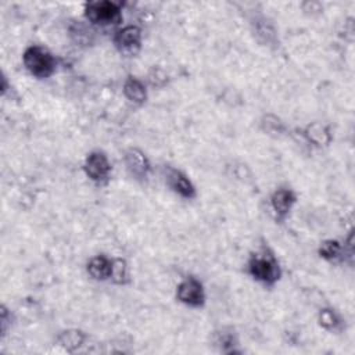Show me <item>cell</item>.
I'll list each match as a JSON object with an SVG mask.
<instances>
[{
    "mask_svg": "<svg viewBox=\"0 0 355 355\" xmlns=\"http://www.w3.org/2000/svg\"><path fill=\"white\" fill-rule=\"evenodd\" d=\"M247 270L254 280L266 287L275 286L282 276L279 261L268 245H262L250 257Z\"/></svg>",
    "mask_w": 355,
    "mask_h": 355,
    "instance_id": "1",
    "label": "cell"
},
{
    "mask_svg": "<svg viewBox=\"0 0 355 355\" xmlns=\"http://www.w3.org/2000/svg\"><path fill=\"white\" fill-rule=\"evenodd\" d=\"M22 62L26 71L37 79H46L51 76L57 67L54 55L47 49L37 44L25 49L22 54Z\"/></svg>",
    "mask_w": 355,
    "mask_h": 355,
    "instance_id": "2",
    "label": "cell"
},
{
    "mask_svg": "<svg viewBox=\"0 0 355 355\" xmlns=\"http://www.w3.org/2000/svg\"><path fill=\"white\" fill-rule=\"evenodd\" d=\"M85 17L94 25H116L122 19V4L111 0L87 1L85 4Z\"/></svg>",
    "mask_w": 355,
    "mask_h": 355,
    "instance_id": "3",
    "label": "cell"
},
{
    "mask_svg": "<svg viewBox=\"0 0 355 355\" xmlns=\"http://www.w3.org/2000/svg\"><path fill=\"white\" fill-rule=\"evenodd\" d=\"M83 171L86 176L94 182L96 184L104 186L108 183L111 172H112V165L108 159V157L103 151H92L86 155L85 162H83Z\"/></svg>",
    "mask_w": 355,
    "mask_h": 355,
    "instance_id": "4",
    "label": "cell"
},
{
    "mask_svg": "<svg viewBox=\"0 0 355 355\" xmlns=\"http://www.w3.org/2000/svg\"><path fill=\"white\" fill-rule=\"evenodd\" d=\"M141 29L136 25H125L114 35L116 50L126 57H135L141 47Z\"/></svg>",
    "mask_w": 355,
    "mask_h": 355,
    "instance_id": "5",
    "label": "cell"
},
{
    "mask_svg": "<svg viewBox=\"0 0 355 355\" xmlns=\"http://www.w3.org/2000/svg\"><path fill=\"white\" fill-rule=\"evenodd\" d=\"M176 298L190 308H201L205 304L207 295L200 280L196 277H186L176 287Z\"/></svg>",
    "mask_w": 355,
    "mask_h": 355,
    "instance_id": "6",
    "label": "cell"
},
{
    "mask_svg": "<svg viewBox=\"0 0 355 355\" xmlns=\"http://www.w3.org/2000/svg\"><path fill=\"white\" fill-rule=\"evenodd\" d=\"M123 162L132 178L136 180H146L151 171V164L147 155L135 147H130L123 154Z\"/></svg>",
    "mask_w": 355,
    "mask_h": 355,
    "instance_id": "7",
    "label": "cell"
},
{
    "mask_svg": "<svg viewBox=\"0 0 355 355\" xmlns=\"http://www.w3.org/2000/svg\"><path fill=\"white\" fill-rule=\"evenodd\" d=\"M165 182L172 191H175L183 198L191 200L197 196L196 187L191 183V180L187 178V175H184L182 171L176 168H172V166L165 168Z\"/></svg>",
    "mask_w": 355,
    "mask_h": 355,
    "instance_id": "8",
    "label": "cell"
},
{
    "mask_svg": "<svg viewBox=\"0 0 355 355\" xmlns=\"http://www.w3.org/2000/svg\"><path fill=\"white\" fill-rule=\"evenodd\" d=\"M295 202H297V196L293 190L277 189L270 196V208L275 214L276 220H279V222L284 220L288 216V214L293 209Z\"/></svg>",
    "mask_w": 355,
    "mask_h": 355,
    "instance_id": "9",
    "label": "cell"
},
{
    "mask_svg": "<svg viewBox=\"0 0 355 355\" xmlns=\"http://www.w3.org/2000/svg\"><path fill=\"white\" fill-rule=\"evenodd\" d=\"M86 270L94 280H110L112 270V258H107L105 255H96L89 259Z\"/></svg>",
    "mask_w": 355,
    "mask_h": 355,
    "instance_id": "10",
    "label": "cell"
},
{
    "mask_svg": "<svg viewBox=\"0 0 355 355\" xmlns=\"http://www.w3.org/2000/svg\"><path fill=\"white\" fill-rule=\"evenodd\" d=\"M123 96L136 105H143L147 100V89L141 80L135 76H128L123 82Z\"/></svg>",
    "mask_w": 355,
    "mask_h": 355,
    "instance_id": "11",
    "label": "cell"
},
{
    "mask_svg": "<svg viewBox=\"0 0 355 355\" xmlns=\"http://www.w3.org/2000/svg\"><path fill=\"white\" fill-rule=\"evenodd\" d=\"M304 136L309 143H312L316 147L329 146V143L331 141V135H330L329 129L324 125H322L320 122L309 123L304 129Z\"/></svg>",
    "mask_w": 355,
    "mask_h": 355,
    "instance_id": "12",
    "label": "cell"
},
{
    "mask_svg": "<svg viewBox=\"0 0 355 355\" xmlns=\"http://www.w3.org/2000/svg\"><path fill=\"white\" fill-rule=\"evenodd\" d=\"M344 254H345V247H343V244L337 240H324L323 243H320L319 255L326 261L333 262L337 259H343Z\"/></svg>",
    "mask_w": 355,
    "mask_h": 355,
    "instance_id": "13",
    "label": "cell"
},
{
    "mask_svg": "<svg viewBox=\"0 0 355 355\" xmlns=\"http://www.w3.org/2000/svg\"><path fill=\"white\" fill-rule=\"evenodd\" d=\"M85 338H86V336H85L83 331L76 330V329H71V330L62 331L58 336V344L62 345L67 351L72 352L83 344Z\"/></svg>",
    "mask_w": 355,
    "mask_h": 355,
    "instance_id": "14",
    "label": "cell"
},
{
    "mask_svg": "<svg viewBox=\"0 0 355 355\" xmlns=\"http://www.w3.org/2000/svg\"><path fill=\"white\" fill-rule=\"evenodd\" d=\"M129 269L128 263L122 258H112V270H111V279L110 282L115 284H126L129 283Z\"/></svg>",
    "mask_w": 355,
    "mask_h": 355,
    "instance_id": "15",
    "label": "cell"
},
{
    "mask_svg": "<svg viewBox=\"0 0 355 355\" xmlns=\"http://www.w3.org/2000/svg\"><path fill=\"white\" fill-rule=\"evenodd\" d=\"M319 324L327 330H336L341 324L340 316L333 309H322L319 312Z\"/></svg>",
    "mask_w": 355,
    "mask_h": 355,
    "instance_id": "16",
    "label": "cell"
}]
</instances>
